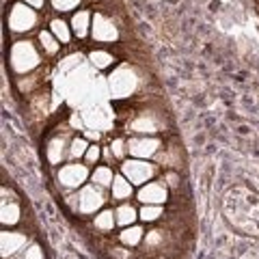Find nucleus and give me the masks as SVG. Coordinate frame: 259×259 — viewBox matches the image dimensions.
I'll return each mask as SVG.
<instances>
[{"instance_id":"f257e3e1","label":"nucleus","mask_w":259,"mask_h":259,"mask_svg":"<svg viewBox=\"0 0 259 259\" xmlns=\"http://www.w3.org/2000/svg\"><path fill=\"white\" fill-rule=\"evenodd\" d=\"M11 65L18 74H24L39 65V54L28 41H18L11 48Z\"/></svg>"},{"instance_id":"f03ea898","label":"nucleus","mask_w":259,"mask_h":259,"mask_svg":"<svg viewBox=\"0 0 259 259\" xmlns=\"http://www.w3.org/2000/svg\"><path fill=\"white\" fill-rule=\"evenodd\" d=\"M121 173L127 177L130 184L143 186L145 182H149L153 177L156 166H153L151 162H145V160H127V162H123V166H121Z\"/></svg>"},{"instance_id":"7ed1b4c3","label":"nucleus","mask_w":259,"mask_h":259,"mask_svg":"<svg viewBox=\"0 0 259 259\" xmlns=\"http://www.w3.org/2000/svg\"><path fill=\"white\" fill-rule=\"evenodd\" d=\"M104 205V192L100 186H87L78 194V212L80 214H93Z\"/></svg>"},{"instance_id":"20e7f679","label":"nucleus","mask_w":259,"mask_h":259,"mask_svg":"<svg viewBox=\"0 0 259 259\" xmlns=\"http://www.w3.org/2000/svg\"><path fill=\"white\" fill-rule=\"evenodd\" d=\"M91 175L87 164H65L59 171V182L65 188H78L87 182V177Z\"/></svg>"},{"instance_id":"39448f33","label":"nucleus","mask_w":259,"mask_h":259,"mask_svg":"<svg viewBox=\"0 0 259 259\" xmlns=\"http://www.w3.org/2000/svg\"><path fill=\"white\" fill-rule=\"evenodd\" d=\"M28 244L26 233L18 231H3V259H13L18 257Z\"/></svg>"},{"instance_id":"423d86ee","label":"nucleus","mask_w":259,"mask_h":259,"mask_svg":"<svg viewBox=\"0 0 259 259\" xmlns=\"http://www.w3.org/2000/svg\"><path fill=\"white\" fill-rule=\"evenodd\" d=\"M166 199H168V190L160 182H147V186H143L139 190V201L145 205H162Z\"/></svg>"},{"instance_id":"0eeeda50","label":"nucleus","mask_w":259,"mask_h":259,"mask_svg":"<svg viewBox=\"0 0 259 259\" xmlns=\"http://www.w3.org/2000/svg\"><path fill=\"white\" fill-rule=\"evenodd\" d=\"M160 141L156 139H130L127 141V153H132L136 158H151L153 153H158Z\"/></svg>"},{"instance_id":"6e6552de","label":"nucleus","mask_w":259,"mask_h":259,"mask_svg":"<svg viewBox=\"0 0 259 259\" xmlns=\"http://www.w3.org/2000/svg\"><path fill=\"white\" fill-rule=\"evenodd\" d=\"M9 22H11L13 30H28L30 24L35 22V13H32L30 9H26V7H15Z\"/></svg>"},{"instance_id":"1a4fd4ad","label":"nucleus","mask_w":259,"mask_h":259,"mask_svg":"<svg viewBox=\"0 0 259 259\" xmlns=\"http://www.w3.org/2000/svg\"><path fill=\"white\" fill-rule=\"evenodd\" d=\"M117 240H119L125 248H136L139 244H143V240H145V231L141 229V227H136V225L125 227V229L117 236Z\"/></svg>"},{"instance_id":"9d476101","label":"nucleus","mask_w":259,"mask_h":259,"mask_svg":"<svg viewBox=\"0 0 259 259\" xmlns=\"http://www.w3.org/2000/svg\"><path fill=\"white\" fill-rule=\"evenodd\" d=\"M115 216H117V225L119 227H132L136 223V218H139V212L130 205V203H121L117 209H115Z\"/></svg>"},{"instance_id":"9b49d317","label":"nucleus","mask_w":259,"mask_h":259,"mask_svg":"<svg viewBox=\"0 0 259 259\" xmlns=\"http://www.w3.org/2000/svg\"><path fill=\"white\" fill-rule=\"evenodd\" d=\"M115 225H117V216L112 209H104V212H100L95 216V221H93V227L97 231H102V233H108L115 229Z\"/></svg>"},{"instance_id":"f8f14e48","label":"nucleus","mask_w":259,"mask_h":259,"mask_svg":"<svg viewBox=\"0 0 259 259\" xmlns=\"http://www.w3.org/2000/svg\"><path fill=\"white\" fill-rule=\"evenodd\" d=\"M110 188H112V199H115V201L130 199V194H132V184L127 182L125 175H117Z\"/></svg>"},{"instance_id":"ddd939ff","label":"nucleus","mask_w":259,"mask_h":259,"mask_svg":"<svg viewBox=\"0 0 259 259\" xmlns=\"http://www.w3.org/2000/svg\"><path fill=\"white\" fill-rule=\"evenodd\" d=\"M115 35H117L115 28H112L108 22H104L102 18L95 20V24H93V37L97 39V41H112Z\"/></svg>"},{"instance_id":"4468645a","label":"nucleus","mask_w":259,"mask_h":259,"mask_svg":"<svg viewBox=\"0 0 259 259\" xmlns=\"http://www.w3.org/2000/svg\"><path fill=\"white\" fill-rule=\"evenodd\" d=\"M91 180L95 186H100V188H108V186H112V182H115V175H112L110 166H97L91 173Z\"/></svg>"},{"instance_id":"2eb2a0df","label":"nucleus","mask_w":259,"mask_h":259,"mask_svg":"<svg viewBox=\"0 0 259 259\" xmlns=\"http://www.w3.org/2000/svg\"><path fill=\"white\" fill-rule=\"evenodd\" d=\"M162 216H164L162 205H145V207H141V212H139V218L143 223H158Z\"/></svg>"},{"instance_id":"dca6fc26","label":"nucleus","mask_w":259,"mask_h":259,"mask_svg":"<svg viewBox=\"0 0 259 259\" xmlns=\"http://www.w3.org/2000/svg\"><path fill=\"white\" fill-rule=\"evenodd\" d=\"M39 39H41V48H44V52H46V54H56V52H59L61 41L52 35V32L41 30V32H39Z\"/></svg>"},{"instance_id":"f3484780","label":"nucleus","mask_w":259,"mask_h":259,"mask_svg":"<svg viewBox=\"0 0 259 259\" xmlns=\"http://www.w3.org/2000/svg\"><path fill=\"white\" fill-rule=\"evenodd\" d=\"M89 145L82 136H76V139H71V143H69V158H84L87 156V151H89Z\"/></svg>"},{"instance_id":"a211bd4d","label":"nucleus","mask_w":259,"mask_h":259,"mask_svg":"<svg viewBox=\"0 0 259 259\" xmlns=\"http://www.w3.org/2000/svg\"><path fill=\"white\" fill-rule=\"evenodd\" d=\"M15 223H20V207L15 205V203H3V225H15Z\"/></svg>"},{"instance_id":"6ab92c4d","label":"nucleus","mask_w":259,"mask_h":259,"mask_svg":"<svg viewBox=\"0 0 259 259\" xmlns=\"http://www.w3.org/2000/svg\"><path fill=\"white\" fill-rule=\"evenodd\" d=\"M71 24H74V32L78 37H87V32H89V13L87 11L76 13L74 20H71Z\"/></svg>"},{"instance_id":"aec40b11","label":"nucleus","mask_w":259,"mask_h":259,"mask_svg":"<svg viewBox=\"0 0 259 259\" xmlns=\"http://www.w3.org/2000/svg\"><path fill=\"white\" fill-rule=\"evenodd\" d=\"M89 59H91V63L95 65L97 69H106L108 65H112V61H115L108 52H104V50H95V52H91V54H89Z\"/></svg>"},{"instance_id":"412c9836","label":"nucleus","mask_w":259,"mask_h":259,"mask_svg":"<svg viewBox=\"0 0 259 259\" xmlns=\"http://www.w3.org/2000/svg\"><path fill=\"white\" fill-rule=\"evenodd\" d=\"M50 26H52V35L56 37V39H59V41L61 44H69V28H67V24H65L63 20H54L52 24H50Z\"/></svg>"},{"instance_id":"4be33fe9","label":"nucleus","mask_w":259,"mask_h":259,"mask_svg":"<svg viewBox=\"0 0 259 259\" xmlns=\"http://www.w3.org/2000/svg\"><path fill=\"white\" fill-rule=\"evenodd\" d=\"M13 259H44V250L39 244H32L28 248H24L22 253L18 257H13Z\"/></svg>"},{"instance_id":"5701e85b","label":"nucleus","mask_w":259,"mask_h":259,"mask_svg":"<svg viewBox=\"0 0 259 259\" xmlns=\"http://www.w3.org/2000/svg\"><path fill=\"white\" fill-rule=\"evenodd\" d=\"M127 151V143H123L121 139H117V141H112V145H110V153L112 156H117V158H123V153Z\"/></svg>"},{"instance_id":"b1692460","label":"nucleus","mask_w":259,"mask_h":259,"mask_svg":"<svg viewBox=\"0 0 259 259\" xmlns=\"http://www.w3.org/2000/svg\"><path fill=\"white\" fill-rule=\"evenodd\" d=\"M100 147H97V145H91V147H89V151H87V164H95L97 160H100Z\"/></svg>"},{"instance_id":"393cba45","label":"nucleus","mask_w":259,"mask_h":259,"mask_svg":"<svg viewBox=\"0 0 259 259\" xmlns=\"http://www.w3.org/2000/svg\"><path fill=\"white\" fill-rule=\"evenodd\" d=\"M54 7L59 11H69V9H74V7L78 5V0H52Z\"/></svg>"},{"instance_id":"a878e982","label":"nucleus","mask_w":259,"mask_h":259,"mask_svg":"<svg viewBox=\"0 0 259 259\" xmlns=\"http://www.w3.org/2000/svg\"><path fill=\"white\" fill-rule=\"evenodd\" d=\"M28 5H32L35 9H39V7H44V0H26Z\"/></svg>"}]
</instances>
